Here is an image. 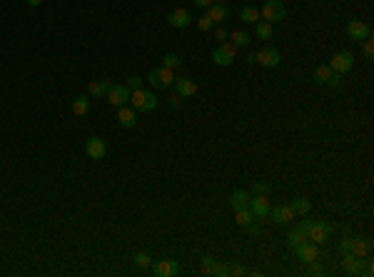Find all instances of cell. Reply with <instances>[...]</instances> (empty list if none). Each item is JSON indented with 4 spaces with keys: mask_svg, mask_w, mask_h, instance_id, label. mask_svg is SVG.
Instances as JSON below:
<instances>
[{
    "mask_svg": "<svg viewBox=\"0 0 374 277\" xmlns=\"http://www.w3.org/2000/svg\"><path fill=\"white\" fill-rule=\"evenodd\" d=\"M340 247H342V255L349 252V255H357V257H369V252H372V242L362 240V237H357L352 232H344Z\"/></svg>",
    "mask_w": 374,
    "mask_h": 277,
    "instance_id": "obj_1",
    "label": "cell"
},
{
    "mask_svg": "<svg viewBox=\"0 0 374 277\" xmlns=\"http://www.w3.org/2000/svg\"><path fill=\"white\" fill-rule=\"evenodd\" d=\"M257 28H254V35L259 37V40H270V37H272V23H267V20H257L254 23Z\"/></svg>",
    "mask_w": 374,
    "mask_h": 277,
    "instance_id": "obj_23",
    "label": "cell"
},
{
    "mask_svg": "<svg viewBox=\"0 0 374 277\" xmlns=\"http://www.w3.org/2000/svg\"><path fill=\"white\" fill-rule=\"evenodd\" d=\"M195 23H197V25H200V30H210V28H212V25H215V23H212V20H210V15H207V13H205V15H200V18H197V20H195Z\"/></svg>",
    "mask_w": 374,
    "mask_h": 277,
    "instance_id": "obj_35",
    "label": "cell"
},
{
    "mask_svg": "<svg viewBox=\"0 0 374 277\" xmlns=\"http://www.w3.org/2000/svg\"><path fill=\"white\" fill-rule=\"evenodd\" d=\"M207 15H210L212 23H224V20H227V8L219 5V3H215V5L207 8Z\"/></svg>",
    "mask_w": 374,
    "mask_h": 277,
    "instance_id": "obj_22",
    "label": "cell"
},
{
    "mask_svg": "<svg viewBox=\"0 0 374 277\" xmlns=\"http://www.w3.org/2000/svg\"><path fill=\"white\" fill-rule=\"evenodd\" d=\"M280 60H282V55H280V50H277V48H265V50L254 53V63L265 65V68H277V65H280Z\"/></svg>",
    "mask_w": 374,
    "mask_h": 277,
    "instance_id": "obj_10",
    "label": "cell"
},
{
    "mask_svg": "<svg viewBox=\"0 0 374 277\" xmlns=\"http://www.w3.org/2000/svg\"><path fill=\"white\" fill-rule=\"evenodd\" d=\"M369 33H372V28L364 20H349V25H347V35L352 40H367Z\"/></svg>",
    "mask_w": 374,
    "mask_h": 277,
    "instance_id": "obj_14",
    "label": "cell"
},
{
    "mask_svg": "<svg viewBox=\"0 0 374 277\" xmlns=\"http://www.w3.org/2000/svg\"><path fill=\"white\" fill-rule=\"evenodd\" d=\"M344 270L349 272V275H362V267H364V257H357V255H344Z\"/></svg>",
    "mask_w": 374,
    "mask_h": 277,
    "instance_id": "obj_19",
    "label": "cell"
},
{
    "mask_svg": "<svg viewBox=\"0 0 374 277\" xmlns=\"http://www.w3.org/2000/svg\"><path fill=\"white\" fill-rule=\"evenodd\" d=\"M162 65H165V68H170V70H177V68H182V60H180V55L167 53V55L162 58Z\"/></svg>",
    "mask_w": 374,
    "mask_h": 277,
    "instance_id": "obj_31",
    "label": "cell"
},
{
    "mask_svg": "<svg viewBox=\"0 0 374 277\" xmlns=\"http://www.w3.org/2000/svg\"><path fill=\"white\" fill-rule=\"evenodd\" d=\"M284 15H287V10L280 0H267L259 10V18L267 20V23H280V20H284Z\"/></svg>",
    "mask_w": 374,
    "mask_h": 277,
    "instance_id": "obj_5",
    "label": "cell"
},
{
    "mask_svg": "<svg viewBox=\"0 0 374 277\" xmlns=\"http://www.w3.org/2000/svg\"><path fill=\"white\" fill-rule=\"evenodd\" d=\"M215 267H217V260L212 255H202L200 257V270L202 275H215Z\"/></svg>",
    "mask_w": 374,
    "mask_h": 277,
    "instance_id": "obj_29",
    "label": "cell"
},
{
    "mask_svg": "<svg viewBox=\"0 0 374 277\" xmlns=\"http://www.w3.org/2000/svg\"><path fill=\"white\" fill-rule=\"evenodd\" d=\"M147 83L153 85V88H172V83H175V70H170V68H155L153 72L147 75Z\"/></svg>",
    "mask_w": 374,
    "mask_h": 277,
    "instance_id": "obj_4",
    "label": "cell"
},
{
    "mask_svg": "<svg viewBox=\"0 0 374 277\" xmlns=\"http://www.w3.org/2000/svg\"><path fill=\"white\" fill-rule=\"evenodd\" d=\"M332 72H334V70H332L329 65H319V68L314 70V80H317V83H322V85H327V80L332 77Z\"/></svg>",
    "mask_w": 374,
    "mask_h": 277,
    "instance_id": "obj_30",
    "label": "cell"
},
{
    "mask_svg": "<svg viewBox=\"0 0 374 277\" xmlns=\"http://www.w3.org/2000/svg\"><path fill=\"white\" fill-rule=\"evenodd\" d=\"M364 58H367V60H372V58H374V43L369 40V37L364 40Z\"/></svg>",
    "mask_w": 374,
    "mask_h": 277,
    "instance_id": "obj_37",
    "label": "cell"
},
{
    "mask_svg": "<svg viewBox=\"0 0 374 277\" xmlns=\"http://www.w3.org/2000/svg\"><path fill=\"white\" fill-rule=\"evenodd\" d=\"M130 103H132V107H135L137 112H150V110H155V107H157V98H155V93L142 90V88L130 93Z\"/></svg>",
    "mask_w": 374,
    "mask_h": 277,
    "instance_id": "obj_3",
    "label": "cell"
},
{
    "mask_svg": "<svg viewBox=\"0 0 374 277\" xmlns=\"http://www.w3.org/2000/svg\"><path fill=\"white\" fill-rule=\"evenodd\" d=\"M25 3H28V5H32V8H37V5L43 3V0H25Z\"/></svg>",
    "mask_w": 374,
    "mask_h": 277,
    "instance_id": "obj_46",
    "label": "cell"
},
{
    "mask_svg": "<svg viewBox=\"0 0 374 277\" xmlns=\"http://www.w3.org/2000/svg\"><path fill=\"white\" fill-rule=\"evenodd\" d=\"M167 23H170L172 28H190L195 20H192V15L187 13L185 8H177V10H172V13L167 15Z\"/></svg>",
    "mask_w": 374,
    "mask_h": 277,
    "instance_id": "obj_15",
    "label": "cell"
},
{
    "mask_svg": "<svg viewBox=\"0 0 374 277\" xmlns=\"http://www.w3.org/2000/svg\"><path fill=\"white\" fill-rule=\"evenodd\" d=\"M135 265L137 267H150V265H153V257H150L147 252H137L135 255Z\"/></svg>",
    "mask_w": 374,
    "mask_h": 277,
    "instance_id": "obj_33",
    "label": "cell"
},
{
    "mask_svg": "<svg viewBox=\"0 0 374 277\" xmlns=\"http://www.w3.org/2000/svg\"><path fill=\"white\" fill-rule=\"evenodd\" d=\"M247 208L252 210V215H254L257 220L267 217L270 210H272V205H270V200H267V195H254V197H249V205H247Z\"/></svg>",
    "mask_w": 374,
    "mask_h": 277,
    "instance_id": "obj_9",
    "label": "cell"
},
{
    "mask_svg": "<svg viewBox=\"0 0 374 277\" xmlns=\"http://www.w3.org/2000/svg\"><path fill=\"white\" fill-rule=\"evenodd\" d=\"M110 80H95V83H90V88H88V95L90 98H102V95H107V90H110Z\"/></svg>",
    "mask_w": 374,
    "mask_h": 277,
    "instance_id": "obj_20",
    "label": "cell"
},
{
    "mask_svg": "<svg viewBox=\"0 0 374 277\" xmlns=\"http://www.w3.org/2000/svg\"><path fill=\"white\" fill-rule=\"evenodd\" d=\"M215 37H217V40H219V43H224V40H227V30H224V28H217V33H215Z\"/></svg>",
    "mask_w": 374,
    "mask_h": 277,
    "instance_id": "obj_40",
    "label": "cell"
},
{
    "mask_svg": "<svg viewBox=\"0 0 374 277\" xmlns=\"http://www.w3.org/2000/svg\"><path fill=\"white\" fill-rule=\"evenodd\" d=\"M310 225H312V220H302V222L297 225V230H302V232L307 235V232H310Z\"/></svg>",
    "mask_w": 374,
    "mask_h": 277,
    "instance_id": "obj_43",
    "label": "cell"
},
{
    "mask_svg": "<svg viewBox=\"0 0 374 277\" xmlns=\"http://www.w3.org/2000/svg\"><path fill=\"white\" fill-rule=\"evenodd\" d=\"M85 152H88V157H93V160H102L105 152H107L105 140H100V138H88V142H85Z\"/></svg>",
    "mask_w": 374,
    "mask_h": 277,
    "instance_id": "obj_16",
    "label": "cell"
},
{
    "mask_svg": "<svg viewBox=\"0 0 374 277\" xmlns=\"http://www.w3.org/2000/svg\"><path fill=\"white\" fill-rule=\"evenodd\" d=\"M230 272H232V275H245V267H242V265H237V267H235V270H230Z\"/></svg>",
    "mask_w": 374,
    "mask_h": 277,
    "instance_id": "obj_45",
    "label": "cell"
},
{
    "mask_svg": "<svg viewBox=\"0 0 374 277\" xmlns=\"http://www.w3.org/2000/svg\"><path fill=\"white\" fill-rule=\"evenodd\" d=\"M215 275H217V277H224V275H230V267H227V265H224V262H219V260H217V267H215Z\"/></svg>",
    "mask_w": 374,
    "mask_h": 277,
    "instance_id": "obj_39",
    "label": "cell"
},
{
    "mask_svg": "<svg viewBox=\"0 0 374 277\" xmlns=\"http://www.w3.org/2000/svg\"><path fill=\"white\" fill-rule=\"evenodd\" d=\"M118 123L123 128H135L137 125V110L135 107H118Z\"/></svg>",
    "mask_w": 374,
    "mask_h": 277,
    "instance_id": "obj_18",
    "label": "cell"
},
{
    "mask_svg": "<svg viewBox=\"0 0 374 277\" xmlns=\"http://www.w3.org/2000/svg\"><path fill=\"white\" fill-rule=\"evenodd\" d=\"M294 252H297V257L302 260L305 265H310V262L319 260V247H317V242H312V240H305V242L299 245Z\"/></svg>",
    "mask_w": 374,
    "mask_h": 277,
    "instance_id": "obj_11",
    "label": "cell"
},
{
    "mask_svg": "<svg viewBox=\"0 0 374 277\" xmlns=\"http://www.w3.org/2000/svg\"><path fill=\"white\" fill-rule=\"evenodd\" d=\"M270 215H272V222H277V225H287V222L297 220V215L292 212V208H289V205H280V208L270 210Z\"/></svg>",
    "mask_w": 374,
    "mask_h": 277,
    "instance_id": "obj_17",
    "label": "cell"
},
{
    "mask_svg": "<svg viewBox=\"0 0 374 277\" xmlns=\"http://www.w3.org/2000/svg\"><path fill=\"white\" fill-rule=\"evenodd\" d=\"M88 110H90V98H85V95H80L78 100L72 103V112L78 115V117H83Z\"/></svg>",
    "mask_w": 374,
    "mask_h": 277,
    "instance_id": "obj_28",
    "label": "cell"
},
{
    "mask_svg": "<svg viewBox=\"0 0 374 277\" xmlns=\"http://www.w3.org/2000/svg\"><path fill=\"white\" fill-rule=\"evenodd\" d=\"M130 88L127 85H110V90H107V100H110V105L112 107H123V105H127L130 103Z\"/></svg>",
    "mask_w": 374,
    "mask_h": 277,
    "instance_id": "obj_7",
    "label": "cell"
},
{
    "mask_svg": "<svg viewBox=\"0 0 374 277\" xmlns=\"http://www.w3.org/2000/svg\"><path fill=\"white\" fill-rule=\"evenodd\" d=\"M305 240H307V235H305L302 230H297V227H292V230L287 232V242H289V247H292V250H297Z\"/></svg>",
    "mask_w": 374,
    "mask_h": 277,
    "instance_id": "obj_25",
    "label": "cell"
},
{
    "mask_svg": "<svg viewBox=\"0 0 374 277\" xmlns=\"http://www.w3.org/2000/svg\"><path fill=\"white\" fill-rule=\"evenodd\" d=\"M289 208H292L294 215H307V212L312 210V203L307 200V197H297V200L289 203Z\"/></svg>",
    "mask_w": 374,
    "mask_h": 277,
    "instance_id": "obj_24",
    "label": "cell"
},
{
    "mask_svg": "<svg viewBox=\"0 0 374 277\" xmlns=\"http://www.w3.org/2000/svg\"><path fill=\"white\" fill-rule=\"evenodd\" d=\"M329 235H332V225H327V222H314L312 220V225H310V232H307V240H312V242H317V245H322V242H327L329 240Z\"/></svg>",
    "mask_w": 374,
    "mask_h": 277,
    "instance_id": "obj_8",
    "label": "cell"
},
{
    "mask_svg": "<svg viewBox=\"0 0 374 277\" xmlns=\"http://www.w3.org/2000/svg\"><path fill=\"white\" fill-rule=\"evenodd\" d=\"M215 3H219V5H222V0H215Z\"/></svg>",
    "mask_w": 374,
    "mask_h": 277,
    "instance_id": "obj_47",
    "label": "cell"
},
{
    "mask_svg": "<svg viewBox=\"0 0 374 277\" xmlns=\"http://www.w3.org/2000/svg\"><path fill=\"white\" fill-rule=\"evenodd\" d=\"M310 265H312V275H324V267H322L317 260H314V262H310Z\"/></svg>",
    "mask_w": 374,
    "mask_h": 277,
    "instance_id": "obj_41",
    "label": "cell"
},
{
    "mask_svg": "<svg viewBox=\"0 0 374 277\" xmlns=\"http://www.w3.org/2000/svg\"><path fill=\"white\" fill-rule=\"evenodd\" d=\"M235 220H237V225L240 227H247L252 220H257L254 215H252V210L249 208H242V210H235Z\"/></svg>",
    "mask_w": 374,
    "mask_h": 277,
    "instance_id": "obj_26",
    "label": "cell"
},
{
    "mask_svg": "<svg viewBox=\"0 0 374 277\" xmlns=\"http://www.w3.org/2000/svg\"><path fill=\"white\" fill-rule=\"evenodd\" d=\"M327 85H329V88H334V90H337V88H342V75H340V72H332V77L327 80Z\"/></svg>",
    "mask_w": 374,
    "mask_h": 277,
    "instance_id": "obj_36",
    "label": "cell"
},
{
    "mask_svg": "<svg viewBox=\"0 0 374 277\" xmlns=\"http://www.w3.org/2000/svg\"><path fill=\"white\" fill-rule=\"evenodd\" d=\"M125 85H127L130 90H140V88H142V77H137V75H130Z\"/></svg>",
    "mask_w": 374,
    "mask_h": 277,
    "instance_id": "obj_34",
    "label": "cell"
},
{
    "mask_svg": "<svg viewBox=\"0 0 374 277\" xmlns=\"http://www.w3.org/2000/svg\"><path fill=\"white\" fill-rule=\"evenodd\" d=\"M230 205H232L235 210H242V208H247V205H249V195H247L245 190H235V192L230 195Z\"/></svg>",
    "mask_w": 374,
    "mask_h": 277,
    "instance_id": "obj_21",
    "label": "cell"
},
{
    "mask_svg": "<svg viewBox=\"0 0 374 277\" xmlns=\"http://www.w3.org/2000/svg\"><path fill=\"white\" fill-rule=\"evenodd\" d=\"M182 100H185V98H180V95L175 93V95L170 98V105H172V107H180V105H182Z\"/></svg>",
    "mask_w": 374,
    "mask_h": 277,
    "instance_id": "obj_44",
    "label": "cell"
},
{
    "mask_svg": "<svg viewBox=\"0 0 374 277\" xmlns=\"http://www.w3.org/2000/svg\"><path fill=\"white\" fill-rule=\"evenodd\" d=\"M150 267H153V272H155L157 277H175V275L180 272V265H177L175 260H157V262H153Z\"/></svg>",
    "mask_w": 374,
    "mask_h": 277,
    "instance_id": "obj_13",
    "label": "cell"
},
{
    "mask_svg": "<svg viewBox=\"0 0 374 277\" xmlns=\"http://www.w3.org/2000/svg\"><path fill=\"white\" fill-rule=\"evenodd\" d=\"M192 3L197 8H210V5H215V0H192Z\"/></svg>",
    "mask_w": 374,
    "mask_h": 277,
    "instance_id": "obj_42",
    "label": "cell"
},
{
    "mask_svg": "<svg viewBox=\"0 0 374 277\" xmlns=\"http://www.w3.org/2000/svg\"><path fill=\"white\" fill-rule=\"evenodd\" d=\"M329 68H332L334 72L344 75L347 70H352V68H354V53H349V50H342V53L332 55V60H329Z\"/></svg>",
    "mask_w": 374,
    "mask_h": 277,
    "instance_id": "obj_6",
    "label": "cell"
},
{
    "mask_svg": "<svg viewBox=\"0 0 374 277\" xmlns=\"http://www.w3.org/2000/svg\"><path fill=\"white\" fill-rule=\"evenodd\" d=\"M230 37H232V40H230V43H235L237 48H247V45L252 43V37H249V33H245V30H235V33H232Z\"/></svg>",
    "mask_w": 374,
    "mask_h": 277,
    "instance_id": "obj_27",
    "label": "cell"
},
{
    "mask_svg": "<svg viewBox=\"0 0 374 277\" xmlns=\"http://www.w3.org/2000/svg\"><path fill=\"white\" fill-rule=\"evenodd\" d=\"M235 58H237V45L230 43V40L219 43V45L212 50V60H215V65H219V68H230V65L235 63Z\"/></svg>",
    "mask_w": 374,
    "mask_h": 277,
    "instance_id": "obj_2",
    "label": "cell"
},
{
    "mask_svg": "<svg viewBox=\"0 0 374 277\" xmlns=\"http://www.w3.org/2000/svg\"><path fill=\"white\" fill-rule=\"evenodd\" d=\"M240 18H242L245 23H257V20H259V10L249 5V8H245V10H242V15H240Z\"/></svg>",
    "mask_w": 374,
    "mask_h": 277,
    "instance_id": "obj_32",
    "label": "cell"
},
{
    "mask_svg": "<svg viewBox=\"0 0 374 277\" xmlns=\"http://www.w3.org/2000/svg\"><path fill=\"white\" fill-rule=\"evenodd\" d=\"M172 88H175V93H177L180 98H192V95H197V83L190 80V77H175Z\"/></svg>",
    "mask_w": 374,
    "mask_h": 277,
    "instance_id": "obj_12",
    "label": "cell"
},
{
    "mask_svg": "<svg viewBox=\"0 0 374 277\" xmlns=\"http://www.w3.org/2000/svg\"><path fill=\"white\" fill-rule=\"evenodd\" d=\"M254 195H270V185L267 182H254Z\"/></svg>",
    "mask_w": 374,
    "mask_h": 277,
    "instance_id": "obj_38",
    "label": "cell"
}]
</instances>
